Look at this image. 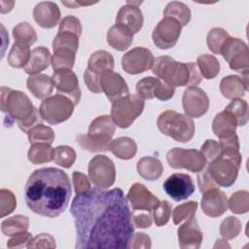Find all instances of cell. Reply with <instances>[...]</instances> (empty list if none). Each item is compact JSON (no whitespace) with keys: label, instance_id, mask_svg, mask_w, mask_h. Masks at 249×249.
Here are the masks:
<instances>
[{"label":"cell","instance_id":"obj_1","mask_svg":"<svg viewBox=\"0 0 249 249\" xmlns=\"http://www.w3.org/2000/svg\"><path fill=\"white\" fill-rule=\"evenodd\" d=\"M70 212L76 229L77 249H127L134 235V224L124 192L100 188L77 194Z\"/></svg>","mask_w":249,"mask_h":249},{"label":"cell","instance_id":"obj_2","mask_svg":"<svg viewBox=\"0 0 249 249\" xmlns=\"http://www.w3.org/2000/svg\"><path fill=\"white\" fill-rule=\"evenodd\" d=\"M70 196V179L63 170L55 167L34 170L24 188V198L29 209L50 218L64 212Z\"/></svg>","mask_w":249,"mask_h":249},{"label":"cell","instance_id":"obj_3","mask_svg":"<svg viewBox=\"0 0 249 249\" xmlns=\"http://www.w3.org/2000/svg\"><path fill=\"white\" fill-rule=\"evenodd\" d=\"M152 71L159 79L173 88L196 87L202 81L196 63L178 62L167 55L157 57Z\"/></svg>","mask_w":249,"mask_h":249},{"label":"cell","instance_id":"obj_4","mask_svg":"<svg viewBox=\"0 0 249 249\" xmlns=\"http://www.w3.org/2000/svg\"><path fill=\"white\" fill-rule=\"evenodd\" d=\"M116 124L111 116H99L94 119L87 134L77 136L78 144L89 152H106L110 150Z\"/></svg>","mask_w":249,"mask_h":249},{"label":"cell","instance_id":"obj_5","mask_svg":"<svg viewBox=\"0 0 249 249\" xmlns=\"http://www.w3.org/2000/svg\"><path fill=\"white\" fill-rule=\"evenodd\" d=\"M157 125L162 134L182 143L189 142L196 130L192 118L173 110L161 113L157 120Z\"/></svg>","mask_w":249,"mask_h":249},{"label":"cell","instance_id":"obj_6","mask_svg":"<svg viewBox=\"0 0 249 249\" xmlns=\"http://www.w3.org/2000/svg\"><path fill=\"white\" fill-rule=\"evenodd\" d=\"M240 153H221L219 157L209 161L206 168L212 180L218 187L229 188L235 182L241 166Z\"/></svg>","mask_w":249,"mask_h":249},{"label":"cell","instance_id":"obj_7","mask_svg":"<svg viewBox=\"0 0 249 249\" xmlns=\"http://www.w3.org/2000/svg\"><path fill=\"white\" fill-rule=\"evenodd\" d=\"M35 108L25 93L6 87L1 88V110L7 113V117L13 122L17 120V123L20 124L26 121Z\"/></svg>","mask_w":249,"mask_h":249},{"label":"cell","instance_id":"obj_8","mask_svg":"<svg viewBox=\"0 0 249 249\" xmlns=\"http://www.w3.org/2000/svg\"><path fill=\"white\" fill-rule=\"evenodd\" d=\"M145 101L137 94H127L112 102L111 118L121 128L129 127L142 114Z\"/></svg>","mask_w":249,"mask_h":249},{"label":"cell","instance_id":"obj_9","mask_svg":"<svg viewBox=\"0 0 249 249\" xmlns=\"http://www.w3.org/2000/svg\"><path fill=\"white\" fill-rule=\"evenodd\" d=\"M114 69V58L111 53L100 50L94 52L89 58L88 67L84 73V81L88 89L94 92L100 93V77L106 71Z\"/></svg>","mask_w":249,"mask_h":249},{"label":"cell","instance_id":"obj_10","mask_svg":"<svg viewBox=\"0 0 249 249\" xmlns=\"http://www.w3.org/2000/svg\"><path fill=\"white\" fill-rule=\"evenodd\" d=\"M74 106V103L68 97L57 93L43 99L39 110L44 121L55 125L71 117Z\"/></svg>","mask_w":249,"mask_h":249},{"label":"cell","instance_id":"obj_11","mask_svg":"<svg viewBox=\"0 0 249 249\" xmlns=\"http://www.w3.org/2000/svg\"><path fill=\"white\" fill-rule=\"evenodd\" d=\"M230 67L242 75H248L249 53L247 45L238 38L228 37L224 42L221 53Z\"/></svg>","mask_w":249,"mask_h":249},{"label":"cell","instance_id":"obj_12","mask_svg":"<svg viewBox=\"0 0 249 249\" xmlns=\"http://www.w3.org/2000/svg\"><path fill=\"white\" fill-rule=\"evenodd\" d=\"M89 177L100 189H107L115 183L116 169L111 159L104 155L93 157L88 166Z\"/></svg>","mask_w":249,"mask_h":249},{"label":"cell","instance_id":"obj_13","mask_svg":"<svg viewBox=\"0 0 249 249\" xmlns=\"http://www.w3.org/2000/svg\"><path fill=\"white\" fill-rule=\"evenodd\" d=\"M166 160L172 168H184L194 173L201 171L207 163L199 151L195 149L185 150L177 147L168 151L166 154Z\"/></svg>","mask_w":249,"mask_h":249},{"label":"cell","instance_id":"obj_14","mask_svg":"<svg viewBox=\"0 0 249 249\" xmlns=\"http://www.w3.org/2000/svg\"><path fill=\"white\" fill-rule=\"evenodd\" d=\"M181 29L182 25L178 20L172 18L163 17L153 30V43L156 47L161 50L173 48L180 37Z\"/></svg>","mask_w":249,"mask_h":249},{"label":"cell","instance_id":"obj_15","mask_svg":"<svg viewBox=\"0 0 249 249\" xmlns=\"http://www.w3.org/2000/svg\"><path fill=\"white\" fill-rule=\"evenodd\" d=\"M136 94L142 99L158 98L161 101L170 99L175 92V88L169 86L158 77H145L136 84Z\"/></svg>","mask_w":249,"mask_h":249},{"label":"cell","instance_id":"obj_16","mask_svg":"<svg viewBox=\"0 0 249 249\" xmlns=\"http://www.w3.org/2000/svg\"><path fill=\"white\" fill-rule=\"evenodd\" d=\"M155 57L152 52L143 47H136L122 57L123 69L132 75L143 73L153 67Z\"/></svg>","mask_w":249,"mask_h":249},{"label":"cell","instance_id":"obj_17","mask_svg":"<svg viewBox=\"0 0 249 249\" xmlns=\"http://www.w3.org/2000/svg\"><path fill=\"white\" fill-rule=\"evenodd\" d=\"M52 80L57 93L68 97L74 105L81 100V89L76 74L71 69H60L53 71Z\"/></svg>","mask_w":249,"mask_h":249},{"label":"cell","instance_id":"obj_18","mask_svg":"<svg viewBox=\"0 0 249 249\" xmlns=\"http://www.w3.org/2000/svg\"><path fill=\"white\" fill-rule=\"evenodd\" d=\"M182 105L188 117L199 118L207 112L209 108V98L201 89L190 87L183 92Z\"/></svg>","mask_w":249,"mask_h":249},{"label":"cell","instance_id":"obj_19","mask_svg":"<svg viewBox=\"0 0 249 249\" xmlns=\"http://www.w3.org/2000/svg\"><path fill=\"white\" fill-rule=\"evenodd\" d=\"M162 188L166 195L176 201L187 199L196 190L191 176L185 173L171 174L164 181Z\"/></svg>","mask_w":249,"mask_h":249},{"label":"cell","instance_id":"obj_20","mask_svg":"<svg viewBox=\"0 0 249 249\" xmlns=\"http://www.w3.org/2000/svg\"><path fill=\"white\" fill-rule=\"evenodd\" d=\"M126 198L130 202L133 210L152 212L160 203L159 198L140 183H134L130 187Z\"/></svg>","mask_w":249,"mask_h":249},{"label":"cell","instance_id":"obj_21","mask_svg":"<svg viewBox=\"0 0 249 249\" xmlns=\"http://www.w3.org/2000/svg\"><path fill=\"white\" fill-rule=\"evenodd\" d=\"M140 3L127 1L122 6L116 17V24L125 27L132 34L138 33L143 26V15L137 6Z\"/></svg>","mask_w":249,"mask_h":249},{"label":"cell","instance_id":"obj_22","mask_svg":"<svg viewBox=\"0 0 249 249\" xmlns=\"http://www.w3.org/2000/svg\"><path fill=\"white\" fill-rule=\"evenodd\" d=\"M179 246L182 249L199 248L203 239L202 232L196 219V214L187 218V221L178 228Z\"/></svg>","mask_w":249,"mask_h":249},{"label":"cell","instance_id":"obj_23","mask_svg":"<svg viewBox=\"0 0 249 249\" xmlns=\"http://www.w3.org/2000/svg\"><path fill=\"white\" fill-rule=\"evenodd\" d=\"M201 209L205 215L216 218L223 215L228 207V198L226 195L218 188H212L202 193Z\"/></svg>","mask_w":249,"mask_h":249},{"label":"cell","instance_id":"obj_24","mask_svg":"<svg viewBox=\"0 0 249 249\" xmlns=\"http://www.w3.org/2000/svg\"><path fill=\"white\" fill-rule=\"evenodd\" d=\"M100 88L111 102L129 94L127 85L124 78L113 70L106 71L101 75Z\"/></svg>","mask_w":249,"mask_h":249},{"label":"cell","instance_id":"obj_25","mask_svg":"<svg viewBox=\"0 0 249 249\" xmlns=\"http://www.w3.org/2000/svg\"><path fill=\"white\" fill-rule=\"evenodd\" d=\"M33 18L41 27L53 28L60 19V11L53 2H40L33 10Z\"/></svg>","mask_w":249,"mask_h":249},{"label":"cell","instance_id":"obj_26","mask_svg":"<svg viewBox=\"0 0 249 249\" xmlns=\"http://www.w3.org/2000/svg\"><path fill=\"white\" fill-rule=\"evenodd\" d=\"M247 89L248 75H243V77L230 75L223 78L220 83V90L226 98H241L245 94Z\"/></svg>","mask_w":249,"mask_h":249},{"label":"cell","instance_id":"obj_27","mask_svg":"<svg viewBox=\"0 0 249 249\" xmlns=\"http://www.w3.org/2000/svg\"><path fill=\"white\" fill-rule=\"evenodd\" d=\"M51 60L52 56L50 51L45 47H37L31 51L29 60L23 70L30 76L39 74L49 67Z\"/></svg>","mask_w":249,"mask_h":249},{"label":"cell","instance_id":"obj_28","mask_svg":"<svg viewBox=\"0 0 249 249\" xmlns=\"http://www.w3.org/2000/svg\"><path fill=\"white\" fill-rule=\"evenodd\" d=\"M26 86L31 93L39 99H45L49 97L54 88L52 77H49L45 74L30 76L26 81Z\"/></svg>","mask_w":249,"mask_h":249},{"label":"cell","instance_id":"obj_29","mask_svg":"<svg viewBox=\"0 0 249 249\" xmlns=\"http://www.w3.org/2000/svg\"><path fill=\"white\" fill-rule=\"evenodd\" d=\"M133 41V34L125 27L115 24L107 32L108 44L117 51H125Z\"/></svg>","mask_w":249,"mask_h":249},{"label":"cell","instance_id":"obj_30","mask_svg":"<svg viewBox=\"0 0 249 249\" xmlns=\"http://www.w3.org/2000/svg\"><path fill=\"white\" fill-rule=\"evenodd\" d=\"M236 126L237 124L234 117L225 110L218 113L212 122V130L219 139L234 134Z\"/></svg>","mask_w":249,"mask_h":249},{"label":"cell","instance_id":"obj_31","mask_svg":"<svg viewBox=\"0 0 249 249\" xmlns=\"http://www.w3.org/2000/svg\"><path fill=\"white\" fill-rule=\"evenodd\" d=\"M137 171L141 177L153 181L159 179L163 171L161 162L154 157H144L137 162Z\"/></svg>","mask_w":249,"mask_h":249},{"label":"cell","instance_id":"obj_32","mask_svg":"<svg viewBox=\"0 0 249 249\" xmlns=\"http://www.w3.org/2000/svg\"><path fill=\"white\" fill-rule=\"evenodd\" d=\"M110 151L119 159L130 160L135 156L137 146L134 140L129 137H119L112 140Z\"/></svg>","mask_w":249,"mask_h":249},{"label":"cell","instance_id":"obj_33","mask_svg":"<svg viewBox=\"0 0 249 249\" xmlns=\"http://www.w3.org/2000/svg\"><path fill=\"white\" fill-rule=\"evenodd\" d=\"M28 160L33 164H41L53 160L54 149L46 143H36L31 145L27 153Z\"/></svg>","mask_w":249,"mask_h":249},{"label":"cell","instance_id":"obj_34","mask_svg":"<svg viewBox=\"0 0 249 249\" xmlns=\"http://www.w3.org/2000/svg\"><path fill=\"white\" fill-rule=\"evenodd\" d=\"M29 46L15 42L8 54V62L12 67L24 68L30 57Z\"/></svg>","mask_w":249,"mask_h":249},{"label":"cell","instance_id":"obj_35","mask_svg":"<svg viewBox=\"0 0 249 249\" xmlns=\"http://www.w3.org/2000/svg\"><path fill=\"white\" fill-rule=\"evenodd\" d=\"M29 220L22 215H16L4 220L1 224V231L7 236H15L27 231Z\"/></svg>","mask_w":249,"mask_h":249},{"label":"cell","instance_id":"obj_36","mask_svg":"<svg viewBox=\"0 0 249 249\" xmlns=\"http://www.w3.org/2000/svg\"><path fill=\"white\" fill-rule=\"evenodd\" d=\"M163 16L178 20L182 27L186 26L191 20V11L189 7L178 1L169 2L163 11Z\"/></svg>","mask_w":249,"mask_h":249},{"label":"cell","instance_id":"obj_37","mask_svg":"<svg viewBox=\"0 0 249 249\" xmlns=\"http://www.w3.org/2000/svg\"><path fill=\"white\" fill-rule=\"evenodd\" d=\"M196 65L201 76L205 79L215 78L220 71V63L212 54H200L197 57Z\"/></svg>","mask_w":249,"mask_h":249},{"label":"cell","instance_id":"obj_38","mask_svg":"<svg viewBox=\"0 0 249 249\" xmlns=\"http://www.w3.org/2000/svg\"><path fill=\"white\" fill-rule=\"evenodd\" d=\"M76 53L71 50L60 49L53 51L52 56V66L54 71L60 69H72L75 62Z\"/></svg>","mask_w":249,"mask_h":249},{"label":"cell","instance_id":"obj_39","mask_svg":"<svg viewBox=\"0 0 249 249\" xmlns=\"http://www.w3.org/2000/svg\"><path fill=\"white\" fill-rule=\"evenodd\" d=\"M27 136L31 145L36 143H46L51 145L54 140L53 130L51 127L44 125L43 124H39L33 126L27 132Z\"/></svg>","mask_w":249,"mask_h":249},{"label":"cell","instance_id":"obj_40","mask_svg":"<svg viewBox=\"0 0 249 249\" xmlns=\"http://www.w3.org/2000/svg\"><path fill=\"white\" fill-rule=\"evenodd\" d=\"M225 111L231 114L237 125H245L248 122V104L241 98H235L225 108Z\"/></svg>","mask_w":249,"mask_h":249},{"label":"cell","instance_id":"obj_41","mask_svg":"<svg viewBox=\"0 0 249 249\" xmlns=\"http://www.w3.org/2000/svg\"><path fill=\"white\" fill-rule=\"evenodd\" d=\"M13 36L18 43L31 46L37 40V34L34 28L27 22H20L13 28Z\"/></svg>","mask_w":249,"mask_h":249},{"label":"cell","instance_id":"obj_42","mask_svg":"<svg viewBox=\"0 0 249 249\" xmlns=\"http://www.w3.org/2000/svg\"><path fill=\"white\" fill-rule=\"evenodd\" d=\"M79 47V37L70 32H58L53 41V49H66L77 52Z\"/></svg>","mask_w":249,"mask_h":249},{"label":"cell","instance_id":"obj_43","mask_svg":"<svg viewBox=\"0 0 249 249\" xmlns=\"http://www.w3.org/2000/svg\"><path fill=\"white\" fill-rule=\"evenodd\" d=\"M53 160L56 164L69 168L76 160V152L69 146H58L54 148Z\"/></svg>","mask_w":249,"mask_h":249},{"label":"cell","instance_id":"obj_44","mask_svg":"<svg viewBox=\"0 0 249 249\" xmlns=\"http://www.w3.org/2000/svg\"><path fill=\"white\" fill-rule=\"evenodd\" d=\"M229 207L231 212L236 214H243L248 211L249 208V196L248 192L238 191L234 193L228 201Z\"/></svg>","mask_w":249,"mask_h":249},{"label":"cell","instance_id":"obj_45","mask_svg":"<svg viewBox=\"0 0 249 249\" xmlns=\"http://www.w3.org/2000/svg\"><path fill=\"white\" fill-rule=\"evenodd\" d=\"M230 37L228 32L222 28H212L207 34V46L209 50L214 53L220 54L221 48L227 38Z\"/></svg>","mask_w":249,"mask_h":249},{"label":"cell","instance_id":"obj_46","mask_svg":"<svg viewBox=\"0 0 249 249\" xmlns=\"http://www.w3.org/2000/svg\"><path fill=\"white\" fill-rule=\"evenodd\" d=\"M241 230V224L235 217L230 216L225 219L220 226V233L225 239H232L238 235Z\"/></svg>","mask_w":249,"mask_h":249},{"label":"cell","instance_id":"obj_47","mask_svg":"<svg viewBox=\"0 0 249 249\" xmlns=\"http://www.w3.org/2000/svg\"><path fill=\"white\" fill-rule=\"evenodd\" d=\"M197 208V202L191 200L181 205H178L172 211V220L175 225L180 224L183 220L196 214Z\"/></svg>","mask_w":249,"mask_h":249},{"label":"cell","instance_id":"obj_48","mask_svg":"<svg viewBox=\"0 0 249 249\" xmlns=\"http://www.w3.org/2000/svg\"><path fill=\"white\" fill-rule=\"evenodd\" d=\"M17 206V200L14 194L9 190L0 191V217L11 214Z\"/></svg>","mask_w":249,"mask_h":249},{"label":"cell","instance_id":"obj_49","mask_svg":"<svg viewBox=\"0 0 249 249\" xmlns=\"http://www.w3.org/2000/svg\"><path fill=\"white\" fill-rule=\"evenodd\" d=\"M152 212L156 225L158 227H162L169 221L171 215V205L167 200L160 201L159 205Z\"/></svg>","mask_w":249,"mask_h":249},{"label":"cell","instance_id":"obj_50","mask_svg":"<svg viewBox=\"0 0 249 249\" xmlns=\"http://www.w3.org/2000/svg\"><path fill=\"white\" fill-rule=\"evenodd\" d=\"M58 32H70L80 37L82 34V24L77 18L67 16L60 21Z\"/></svg>","mask_w":249,"mask_h":249},{"label":"cell","instance_id":"obj_51","mask_svg":"<svg viewBox=\"0 0 249 249\" xmlns=\"http://www.w3.org/2000/svg\"><path fill=\"white\" fill-rule=\"evenodd\" d=\"M199 152L202 154L205 160L209 162L219 157L222 153V150L219 142L212 139H207L201 146Z\"/></svg>","mask_w":249,"mask_h":249},{"label":"cell","instance_id":"obj_52","mask_svg":"<svg viewBox=\"0 0 249 249\" xmlns=\"http://www.w3.org/2000/svg\"><path fill=\"white\" fill-rule=\"evenodd\" d=\"M152 218L153 217L151 215V212L149 211L133 210L132 212V222L137 228H149L153 222Z\"/></svg>","mask_w":249,"mask_h":249},{"label":"cell","instance_id":"obj_53","mask_svg":"<svg viewBox=\"0 0 249 249\" xmlns=\"http://www.w3.org/2000/svg\"><path fill=\"white\" fill-rule=\"evenodd\" d=\"M54 238L48 234V233H41L39 235H36L31 239V241L28 243V248H40V247H49V248H54L55 242Z\"/></svg>","mask_w":249,"mask_h":249},{"label":"cell","instance_id":"obj_54","mask_svg":"<svg viewBox=\"0 0 249 249\" xmlns=\"http://www.w3.org/2000/svg\"><path fill=\"white\" fill-rule=\"evenodd\" d=\"M221 150L223 153H238L239 152V142L236 133L231 136L221 138L219 141Z\"/></svg>","mask_w":249,"mask_h":249},{"label":"cell","instance_id":"obj_55","mask_svg":"<svg viewBox=\"0 0 249 249\" xmlns=\"http://www.w3.org/2000/svg\"><path fill=\"white\" fill-rule=\"evenodd\" d=\"M72 178H73V184H74V189H75L76 195L81 194V193L86 192L90 189L89 180L85 174L78 172V171H74L72 174Z\"/></svg>","mask_w":249,"mask_h":249},{"label":"cell","instance_id":"obj_56","mask_svg":"<svg viewBox=\"0 0 249 249\" xmlns=\"http://www.w3.org/2000/svg\"><path fill=\"white\" fill-rule=\"evenodd\" d=\"M32 235L28 231L21 232L19 234H17L15 236H12V238L7 242V246L9 248H22L27 247L28 243L32 239Z\"/></svg>","mask_w":249,"mask_h":249},{"label":"cell","instance_id":"obj_57","mask_svg":"<svg viewBox=\"0 0 249 249\" xmlns=\"http://www.w3.org/2000/svg\"><path fill=\"white\" fill-rule=\"evenodd\" d=\"M197 184L199 187V191L201 193H204L207 190L212 189V188H218V186L215 184V182L210 177L207 170L206 169L204 170V168L201 171H199L197 174Z\"/></svg>","mask_w":249,"mask_h":249},{"label":"cell","instance_id":"obj_58","mask_svg":"<svg viewBox=\"0 0 249 249\" xmlns=\"http://www.w3.org/2000/svg\"><path fill=\"white\" fill-rule=\"evenodd\" d=\"M151 245L149 235L145 234L144 232H136L131 239L129 248H150Z\"/></svg>","mask_w":249,"mask_h":249}]
</instances>
